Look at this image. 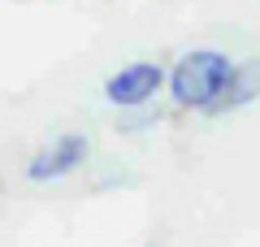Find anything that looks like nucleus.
<instances>
[{"instance_id":"f257e3e1","label":"nucleus","mask_w":260,"mask_h":247,"mask_svg":"<svg viewBox=\"0 0 260 247\" xmlns=\"http://www.w3.org/2000/svg\"><path fill=\"white\" fill-rule=\"evenodd\" d=\"M234 65H239V56L230 48H217V44L182 48L165 65V109L178 113V117L208 121L234 78Z\"/></svg>"},{"instance_id":"f03ea898","label":"nucleus","mask_w":260,"mask_h":247,"mask_svg":"<svg viewBox=\"0 0 260 247\" xmlns=\"http://www.w3.org/2000/svg\"><path fill=\"white\" fill-rule=\"evenodd\" d=\"M95 96L109 113H135V109H148V104H165V61L130 56L100 78Z\"/></svg>"},{"instance_id":"7ed1b4c3","label":"nucleus","mask_w":260,"mask_h":247,"mask_svg":"<svg viewBox=\"0 0 260 247\" xmlns=\"http://www.w3.org/2000/svg\"><path fill=\"white\" fill-rule=\"evenodd\" d=\"M91 165H95V139L87 130H56L26 156L22 178L30 187H56V182L87 174Z\"/></svg>"},{"instance_id":"20e7f679","label":"nucleus","mask_w":260,"mask_h":247,"mask_svg":"<svg viewBox=\"0 0 260 247\" xmlns=\"http://www.w3.org/2000/svg\"><path fill=\"white\" fill-rule=\"evenodd\" d=\"M256 104H260V52H251V56H239V65H234V78H230V87H225L221 104L213 109V117H208V121L239 117V113L256 109Z\"/></svg>"},{"instance_id":"39448f33","label":"nucleus","mask_w":260,"mask_h":247,"mask_svg":"<svg viewBox=\"0 0 260 247\" xmlns=\"http://www.w3.org/2000/svg\"><path fill=\"white\" fill-rule=\"evenodd\" d=\"M165 104H148V109H135V113H117V135H126V139H139V135H152V130L165 121Z\"/></svg>"}]
</instances>
